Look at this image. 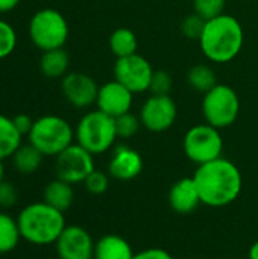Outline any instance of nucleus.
I'll return each mask as SVG.
<instances>
[{"instance_id":"f257e3e1","label":"nucleus","mask_w":258,"mask_h":259,"mask_svg":"<svg viewBox=\"0 0 258 259\" xmlns=\"http://www.w3.org/2000/svg\"><path fill=\"white\" fill-rule=\"evenodd\" d=\"M193 179L202 205L210 208H224L231 205L237 200L243 188V176L239 167L222 156L198 165Z\"/></svg>"},{"instance_id":"f03ea898","label":"nucleus","mask_w":258,"mask_h":259,"mask_svg":"<svg viewBox=\"0 0 258 259\" xmlns=\"http://www.w3.org/2000/svg\"><path fill=\"white\" fill-rule=\"evenodd\" d=\"M245 32L240 21L228 14L207 20L199 39L204 56L217 64L234 61L243 49Z\"/></svg>"},{"instance_id":"7ed1b4c3","label":"nucleus","mask_w":258,"mask_h":259,"mask_svg":"<svg viewBox=\"0 0 258 259\" xmlns=\"http://www.w3.org/2000/svg\"><path fill=\"white\" fill-rule=\"evenodd\" d=\"M15 219L21 240L33 246L55 244L67 226L64 212L50 206L44 200L26 205Z\"/></svg>"},{"instance_id":"20e7f679","label":"nucleus","mask_w":258,"mask_h":259,"mask_svg":"<svg viewBox=\"0 0 258 259\" xmlns=\"http://www.w3.org/2000/svg\"><path fill=\"white\" fill-rule=\"evenodd\" d=\"M116 140V120L99 109L84 114L75 127V141L94 156L111 150Z\"/></svg>"},{"instance_id":"39448f33","label":"nucleus","mask_w":258,"mask_h":259,"mask_svg":"<svg viewBox=\"0 0 258 259\" xmlns=\"http://www.w3.org/2000/svg\"><path fill=\"white\" fill-rule=\"evenodd\" d=\"M27 140L44 156L56 158L75 143V129L59 115H43L33 121Z\"/></svg>"},{"instance_id":"423d86ee","label":"nucleus","mask_w":258,"mask_h":259,"mask_svg":"<svg viewBox=\"0 0 258 259\" xmlns=\"http://www.w3.org/2000/svg\"><path fill=\"white\" fill-rule=\"evenodd\" d=\"M68 23L65 17L53 8L36 11L29 21V38L41 52L62 49L68 39Z\"/></svg>"},{"instance_id":"0eeeda50","label":"nucleus","mask_w":258,"mask_h":259,"mask_svg":"<svg viewBox=\"0 0 258 259\" xmlns=\"http://www.w3.org/2000/svg\"><path fill=\"white\" fill-rule=\"evenodd\" d=\"M240 112V99L227 83H217L202 99V114L208 124L225 129L236 123Z\"/></svg>"},{"instance_id":"6e6552de","label":"nucleus","mask_w":258,"mask_h":259,"mask_svg":"<svg viewBox=\"0 0 258 259\" xmlns=\"http://www.w3.org/2000/svg\"><path fill=\"white\" fill-rule=\"evenodd\" d=\"M186 156L196 165L207 164L222 156L224 138L220 129L204 123L190 127L182 141Z\"/></svg>"},{"instance_id":"1a4fd4ad","label":"nucleus","mask_w":258,"mask_h":259,"mask_svg":"<svg viewBox=\"0 0 258 259\" xmlns=\"http://www.w3.org/2000/svg\"><path fill=\"white\" fill-rule=\"evenodd\" d=\"M94 170V155L78 143H73L55 158L56 178L71 185L84 184Z\"/></svg>"},{"instance_id":"9d476101","label":"nucleus","mask_w":258,"mask_h":259,"mask_svg":"<svg viewBox=\"0 0 258 259\" xmlns=\"http://www.w3.org/2000/svg\"><path fill=\"white\" fill-rule=\"evenodd\" d=\"M152 74L154 68L151 62L138 53L117 58L114 64V79L134 94L149 91Z\"/></svg>"},{"instance_id":"9b49d317","label":"nucleus","mask_w":258,"mask_h":259,"mask_svg":"<svg viewBox=\"0 0 258 259\" xmlns=\"http://www.w3.org/2000/svg\"><path fill=\"white\" fill-rule=\"evenodd\" d=\"M138 117L144 129L154 134H161L175 124L178 108L170 96L151 94V97L143 103Z\"/></svg>"},{"instance_id":"f8f14e48","label":"nucleus","mask_w":258,"mask_h":259,"mask_svg":"<svg viewBox=\"0 0 258 259\" xmlns=\"http://www.w3.org/2000/svg\"><path fill=\"white\" fill-rule=\"evenodd\" d=\"M61 91L71 106L84 109L96 103L99 85L87 73L70 71L61 80Z\"/></svg>"},{"instance_id":"ddd939ff","label":"nucleus","mask_w":258,"mask_h":259,"mask_svg":"<svg viewBox=\"0 0 258 259\" xmlns=\"http://www.w3.org/2000/svg\"><path fill=\"white\" fill-rule=\"evenodd\" d=\"M94 243L85 228L68 225L55 243V249L59 259H93Z\"/></svg>"},{"instance_id":"4468645a","label":"nucleus","mask_w":258,"mask_h":259,"mask_svg":"<svg viewBox=\"0 0 258 259\" xmlns=\"http://www.w3.org/2000/svg\"><path fill=\"white\" fill-rule=\"evenodd\" d=\"M132 102L134 93L116 79L99 87V94L96 100L97 109L111 115L113 118L129 112L132 108Z\"/></svg>"},{"instance_id":"2eb2a0df","label":"nucleus","mask_w":258,"mask_h":259,"mask_svg":"<svg viewBox=\"0 0 258 259\" xmlns=\"http://www.w3.org/2000/svg\"><path fill=\"white\" fill-rule=\"evenodd\" d=\"M141 171H143V158L135 149L125 144L114 147L108 162V175L111 176V179L120 182H129L138 178Z\"/></svg>"},{"instance_id":"dca6fc26","label":"nucleus","mask_w":258,"mask_h":259,"mask_svg":"<svg viewBox=\"0 0 258 259\" xmlns=\"http://www.w3.org/2000/svg\"><path fill=\"white\" fill-rule=\"evenodd\" d=\"M170 208L181 215H187L195 212L201 205V196L196 187V182L192 178H182L178 179L169 190L167 196Z\"/></svg>"},{"instance_id":"f3484780","label":"nucleus","mask_w":258,"mask_h":259,"mask_svg":"<svg viewBox=\"0 0 258 259\" xmlns=\"http://www.w3.org/2000/svg\"><path fill=\"white\" fill-rule=\"evenodd\" d=\"M134 249L117 234H106L94 243L93 259H134Z\"/></svg>"},{"instance_id":"a211bd4d","label":"nucleus","mask_w":258,"mask_h":259,"mask_svg":"<svg viewBox=\"0 0 258 259\" xmlns=\"http://www.w3.org/2000/svg\"><path fill=\"white\" fill-rule=\"evenodd\" d=\"M43 200L49 203L50 206L56 208L61 212H65L71 208L75 202V190L73 185L62 181V179H53L50 181L43 191Z\"/></svg>"},{"instance_id":"6ab92c4d","label":"nucleus","mask_w":258,"mask_h":259,"mask_svg":"<svg viewBox=\"0 0 258 259\" xmlns=\"http://www.w3.org/2000/svg\"><path fill=\"white\" fill-rule=\"evenodd\" d=\"M70 56L62 49H53L43 52L40 58V70L46 77L50 79H62L68 73Z\"/></svg>"},{"instance_id":"aec40b11","label":"nucleus","mask_w":258,"mask_h":259,"mask_svg":"<svg viewBox=\"0 0 258 259\" xmlns=\"http://www.w3.org/2000/svg\"><path fill=\"white\" fill-rule=\"evenodd\" d=\"M44 158L46 156L36 147H33L30 143H27V144H21L17 149V152L11 156V161H12V167L17 173L33 175L41 167Z\"/></svg>"},{"instance_id":"412c9836","label":"nucleus","mask_w":258,"mask_h":259,"mask_svg":"<svg viewBox=\"0 0 258 259\" xmlns=\"http://www.w3.org/2000/svg\"><path fill=\"white\" fill-rule=\"evenodd\" d=\"M23 144V135L17 131L12 118L0 114V159L11 158Z\"/></svg>"},{"instance_id":"4be33fe9","label":"nucleus","mask_w":258,"mask_h":259,"mask_svg":"<svg viewBox=\"0 0 258 259\" xmlns=\"http://www.w3.org/2000/svg\"><path fill=\"white\" fill-rule=\"evenodd\" d=\"M21 241L17 219L5 211H0V255L14 252Z\"/></svg>"},{"instance_id":"5701e85b","label":"nucleus","mask_w":258,"mask_h":259,"mask_svg":"<svg viewBox=\"0 0 258 259\" xmlns=\"http://www.w3.org/2000/svg\"><path fill=\"white\" fill-rule=\"evenodd\" d=\"M137 35L128 27H119L109 36V50L116 58H125L137 53Z\"/></svg>"},{"instance_id":"b1692460","label":"nucleus","mask_w":258,"mask_h":259,"mask_svg":"<svg viewBox=\"0 0 258 259\" xmlns=\"http://www.w3.org/2000/svg\"><path fill=\"white\" fill-rule=\"evenodd\" d=\"M187 82L195 91H199L202 94L208 93L211 88H214L219 83L214 70L205 64L193 65L187 73Z\"/></svg>"},{"instance_id":"393cba45","label":"nucleus","mask_w":258,"mask_h":259,"mask_svg":"<svg viewBox=\"0 0 258 259\" xmlns=\"http://www.w3.org/2000/svg\"><path fill=\"white\" fill-rule=\"evenodd\" d=\"M116 120V132H117V138L120 140H129L132 137H135L141 127V121L140 117L134 115L131 111L126 114H122L119 117L114 118Z\"/></svg>"},{"instance_id":"a878e982","label":"nucleus","mask_w":258,"mask_h":259,"mask_svg":"<svg viewBox=\"0 0 258 259\" xmlns=\"http://www.w3.org/2000/svg\"><path fill=\"white\" fill-rule=\"evenodd\" d=\"M205 24H207V20L202 18L199 14L193 12L190 15H187L182 23H181V32L184 33V36H187L189 39H196L199 41L202 33H204V29H205Z\"/></svg>"},{"instance_id":"bb28decb","label":"nucleus","mask_w":258,"mask_h":259,"mask_svg":"<svg viewBox=\"0 0 258 259\" xmlns=\"http://www.w3.org/2000/svg\"><path fill=\"white\" fill-rule=\"evenodd\" d=\"M17 47L15 29L5 20L0 18V59L8 58Z\"/></svg>"},{"instance_id":"cd10ccee","label":"nucleus","mask_w":258,"mask_h":259,"mask_svg":"<svg viewBox=\"0 0 258 259\" xmlns=\"http://www.w3.org/2000/svg\"><path fill=\"white\" fill-rule=\"evenodd\" d=\"M227 0H193V9L205 20L216 18L224 14Z\"/></svg>"},{"instance_id":"c85d7f7f","label":"nucleus","mask_w":258,"mask_h":259,"mask_svg":"<svg viewBox=\"0 0 258 259\" xmlns=\"http://www.w3.org/2000/svg\"><path fill=\"white\" fill-rule=\"evenodd\" d=\"M173 87V79L169 71L166 70H154L149 91L154 96H170Z\"/></svg>"},{"instance_id":"c756f323","label":"nucleus","mask_w":258,"mask_h":259,"mask_svg":"<svg viewBox=\"0 0 258 259\" xmlns=\"http://www.w3.org/2000/svg\"><path fill=\"white\" fill-rule=\"evenodd\" d=\"M109 179L111 176L108 175V171H100V170H94L84 182L85 190L93 194V196H102L108 191L109 188Z\"/></svg>"},{"instance_id":"7c9ffc66","label":"nucleus","mask_w":258,"mask_h":259,"mask_svg":"<svg viewBox=\"0 0 258 259\" xmlns=\"http://www.w3.org/2000/svg\"><path fill=\"white\" fill-rule=\"evenodd\" d=\"M18 200V191L14 184L8 181L0 182V209H11Z\"/></svg>"},{"instance_id":"2f4dec72","label":"nucleus","mask_w":258,"mask_h":259,"mask_svg":"<svg viewBox=\"0 0 258 259\" xmlns=\"http://www.w3.org/2000/svg\"><path fill=\"white\" fill-rule=\"evenodd\" d=\"M134 259H173V256L166 250L160 247H151L140 250L134 255Z\"/></svg>"},{"instance_id":"473e14b6","label":"nucleus","mask_w":258,"mask_h":259,"mask_svg":"<svg viewBox=\"0 0 258 259\" xmlns=\"http://www.w3.org/2000/svg\"><path fill=\"white\" fill-rule=\"evenodd\" d=\"M12 121H14V124H15V127H17V131L24 137H27L29 135V132H30V129H32V126H33V121L35 120H32L29 115H26V114H18V115H15L14 118H12Z\"/></svg>"},{"instance_id":"72a5a7b5","label":"nucleus","mask_w":258,"mask_h":259,"mask_svg":"<svg viewBox=\"0 0 258 259\" xmlns=\"http://www.w3.org/2000/svg\"><path fill=\"white\" fill-rule=\"evenodd\" d=\"M20 0H0V14H6L11 12L12 9H15L18 6Z\"/></svg>"},{"instance_id":"f704fd0d","label":"nucleus","mask_w":258,"mask_h":259,"mask_svg":"<svg viewBox=\"0 0 258 259\" xmlns=\"http://www.w3.org/2000/svg\"><path fill=\"white\" fill-rule=\"evenodd\" d=\"M249 259H258V241H255L249 249Z\"/></svg>"},{"instance_id":"c9c22d12","label":"nucleus","mask_w":258,"mask_h":259,"mask_svg":"<svg viewBox=\"0 0 258 259\" xmlns=\"http://www.w3.org/2000/svg\"><path fill=\"white\" fill-rule=\"evenodd\" d=\"M5 181V164H3V159H0V182Z\"/></svg>"}]
</instances>
